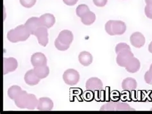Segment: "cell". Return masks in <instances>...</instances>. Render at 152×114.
I'll return each mask as SVG.
<instances>
[{"instance_id":"obj_1","label":"cell","mask_w":152,"mask_h":114,"mask_svg":"<svg viewBox=\"0 0 152 114\" xmlns=\"http://www.w3.org/2000/svg\"><path fill=\"white\" fill-rule=\"evenodd\" d=\"M39 99L34 94H28L25 90H23L19 96L14 100L15 104L19 108H26L32 110L37 108Z\"/></svg>"},{"instance_id":"obj_2","label":"cell","mask_w":152,"mask_h":114,"mask_svg":"<svg viewBox=\"0 0 152 114\" xmlns=\"http://www.w3.org/2000/svg\"><path fill=\"white\" fill-rule=\"evenodd\" d=\"M31 34L25 25H19L16 28L10 30L7 33V38L10 42L16 43L25 41L29 38Z\"/></svg>"},{"instance_id":"obj_3","label":"cell","mask_w":152,"mask_h":114,"mask_svg":"<svg viewBox=\"0 0 152 114\" xmlns=\"http://www.w3.org/2000/svg\"><path fill=\"white\" fill-rule=\"evenodd\" d=\"M73 41V34L71 31L64 30L60 32L55 41L56 48L60 51H66L69 49Z\"/></svg>"},{"instance_id":"obj_4","label":"cell","mask_w":152,"mask_h":114,"mask_svg":"<svg viewBox=\"0 0 152 114\" xmlns=\"http://www.w3.org/2000/svg\"><path fill=\"white\" fill-rule=\"evenodd\" d=\"M105 29L106 32L112 36L121 35L126 31V26L125 23L121 21L110 20L105 24Z\"/></svg>"},{"instance_id":"obj_5","label":"cell","mask_w":152,"mask_h":114,"mask_svg":"<svg viewBox=\"0 0 152 114\" xmlns=\"http://www.w3.org/2000/svg\"><path fill=\"white\" fill-rule=\"evenodd\" d=\"M99 110L101 111H135V109L125 103H108L103 105Z\"/></svg>"},{"instance_id":"obj_6","label":"cell","mask_w":152,"mask_h":114,"mask_svg":"<svg viewBox=\"0 0 152 114\" xmlns=\"http://www.w3.org/2000/svg\"><path fill=\"white\" fill-rule=\"evenodd\" d=\"M63 80L67 85L71 86L75 85L80 80V74L75 69H69L64 73Z\"/></svg>"},{"instance_id":"obj_7","label":"cell","mask_w":152,"mask_h":114,"mask_svg":"<svg viewBox=\"0 0 152 114\" xmlns=\"http://www.w3.org/2000/svg\"><path fill=\"white\" fill-rule=\"evenodd\" d=\"M133 57H134V54L132 53L131 50L124 51V52L118 54L116 62L120 67L125 68Z\"/></svg>"},{"instance_id":"obj_8","label":"cell","mask_w":152,"mask_h":114,"mask_svg":"<svg viewBox=\"0 0 152 114\" xmlns=\"http://www.w3.org/2000/svg\"><path fill=\"white\" fill-rule=\"evenodd\" d=\"M47 29L48 28H45V27L41 26L36 30V31L34 33V35L37 38L39 44H41L44 47L47 46L49 41L48 32Z\"/></svg>"},{"instance_id":"obj_9","label":"cell","mask_w":152,"mask_h":114,"mask_svg":"<svg viewBox=\"0 0 152 114\" xmlns=\"http://www.w3.org/2000/svg\"><path fill=\"white\" fill-rule=\"evenodd\" d=\"M18 66V61L15 58H3V74H7V73L13 72L17 69Z\"/></svg>"},{"instance_id":"obj_10","label":"cell","mask_w":152,"mask_h":114,"mask_svg":"<svg viewBox=\"0 0 152 114\" xmlns=\"http://www.w3.org/2000/svg\"><path fill=\"white\" fill-rule=\"evenodd\" d=\"M25 25L31 35H34L36 30L42 26L40 18L37 17H32L28 19Z\"/></svg>"},{"instance_id":"obj_11","label":"cell","mask_w":152,"mask_h":114,"mask_svg":"<svg viewBox=\"0 0 152 114\" xmlns=\"http://www.w3.org/2000/svg\"><path fill=\"white\" fill-rule=\"evenodd\" d=\"M130 41L132 45L137 48H142L145 44V37L141 32H135L132 34Z\"/></svg>"},{"instance_id":"obj_12","label":"cell","mask_w":152,"mask_h":114,"mask_svg":"<svg viewBox=\"0 0 152 114\" xmlns=\"http://www.w3.org/2000/svg\"><path fill=\"white\" fill-rule=\"evenodd\" d=\"M53 108V103L48 97H41L38 101L37 108L40 111H50Z\"/></svg>"},{"instance_id":"obj_13","label":"cell","mask_w":152,"mask_h":114,"mask_svg":"<svg viewBox=\"0 0 152 114\" xmlns=\"http://www.w3.org/2000/svg\"><path fill=\"white\" fill-rule=\"evenodd\" d=\"M103 87V83L100 79L98 78H91L86 82V89L88 90L95 91L101 90Z\"/></svg>"},{"instance_id":"obj_14","label":"cell","mask_w":152,"mask_h":114,"mask_svg":"<svg viewBox=\"0 0 152 114\" xmlns=\"http://www.w3.org/2000/svg\"><path fill=\"white\" fill-rule=\"evenodd\" d=\"M31 63L34 68L45 65L47 64V58L42 53H35L31 57Z\"/></svg>"},{"instance_id":"obj_15","label":"cell","mask_w":152,"mask_h":114,"mask_svg":"<svg viewBox=\"0 0 152 114\" xmlns=\"http://www.w3.org/2000/svg\"><path fill=\"white\" fill-rule=\"evenodd\" d=\"M40 18L41 25L46 28H50L55 23V17L53 14L46 13L42 15Z\"/></svg>"},{"instance_id":"obj_16","label":"cell","mask_w":152,"mask_h":114,"mask_svg":"<svg viewBox=\"0 0 152 114\" xmlns=\"http://www.w3.org/2000/svg\"><path fill=\"white\" fill-rule=\"evenodd\" d=\"M41 79L36 75L34 71V69L29 70L27 71L25 75V81L26 84L30 86H34L37 85Z\"/></svg>"},{"instance_id":"obj_17","label":"cell","mask_w":152,"mask_h":114,"mask_svg":"<svg viewBox=\"0 0 152 114\" xmlns=\"http://www.w3.org/2000/svg\"><path fill=\"white\" fill-rule=\"evenodd\" d=\"M93 58L92 54L88 52H82L79 54L78 60L83 66H89L93 62Z\"/></svg>"},{"instance_id":"obj_18","label":"cell","mask_w":152,"mask_h":114,"mask_svg":"<svg viewBox=\"0 0 152 114\" xmlns=\"http://www.w3.org/2000/svg\"><path fill=\"white\" fill-rule=\"evenodd\" d=\"M141 68V63L137 58L133 57L125 67V69L130 73H137Z\"/></svg>"},{"instance_id":"obj_19","label":"cell","mask_w":152,"mask_h":114,"mask_svg":"<svg viewBox=\"0 0 152 114\" xmlns=\"http://www.w3.org/2000/svg\"><path fill=\"white\" fill-rule=\"evenodd\" d=\"M33 69L36 75L41 80L46 78L50 74V69L47 65L35 67Z\"/></svg>"},{"instance_id":"obj_20","label":"cell","mask_w":152,"mask_h":114,"mask_svg":"<svg viewBox=\"0 0 152 114\" xmlns=\"http://www.w3.org/2000/svg\"><path fill=\"white\" fill-rule=\"evenodd\" d=\"M137 86V81L132 78H126L122 82V88L124 90H134Z\"/></svg>"},{"instance_id":"obj_21","label":"cell","mask_w":152,"mask_h":114,"mask_svg":"<svg viewBox=\"0 0 152 114\" xmlns=\"http://www.w3.org/2000/svg\"><path fill=\"white\" fill-rule=\"evenodd\" d=\"M22 91L23 90L19 86H12L8 90V96H9L11 99L14 101L19 96V94L22 92Z\"/></svg>"},{"instance_id":"obj_22","label":"cell","mask_w":152,"mask_h":114,"mask_svg":"<svg viewBox=\"0 0 152 114\" xmlns=\"http://www.w3.org/2000/svg\"><path fill=\"white\" fill-rule=\"evenodd\" d=\"M81 21L83 24L85 25H91L96 21V15L93 12H88L83 15L81 18Z\"/></svg>"},{"instance_id":"obj_23","label":"cell","mask_w":152,"mask_h":114,"mask_svg":"<svg viewBox=\"0 0 152 114\" xmlns=\"http://www.w3.org/2000/svg\"><path fill=\"white\" fill-rule=\"evenodd\" d=\"M89 8L87 5H84V4H82L77 7V10H76V13L79 17L82 18L83 15H86L88 12H89Z\"/></svg>"},{"instance_id":"obj_24","label":"cell","mask_w":152,"mask_h":114,"mask_svg":"<svg viewBox=\"0 0 152 114\" xmlns=\"http://www.w3.org/2000/svg\"><path fill=\"white\" fill-rule=\"evenodd\" d=\"M126 50H131L130 47L127 44H126V43H119V44L115 46V51L117 54Z\"/></svg>"},{"instance_id":"obj_25","label":"cell","mask_w":152,"mask_h":114,"mask_svg":"<svg viewBox=\"0 0 152 114\" xmlns=\"http://www.w3.org/2000/svg\"><path fill=\"white\" fill-rule=\"evenodd\" d=\"M98 94H99V96L98 97L99 98V99L103 101H109V92H108L107 90H102V91H100V90H98Z\"/></svg>"},{"instance_id":"obj_26","label":"cell","mask_w":152,"mask_h":114,"mask_svg":"<svg viewBox=\"0 0 152 114\" xmlns=\"http://www.w3.org/2000/svg\"><path fill=\"white\" fill-rule=\"evenodd\" d=\"M21 5L25 8L32 7L36 3V0H19Z\"/></svg>"},{"instance_id":"obj_27","label":"cell","mask_w":152,"mask_h":114,"mask_svg":"<svg viewBox=\"0 0 152 114\" xmlns=\"http://www.w3.org/2000/svg\"><path fill=\"white\" fill-rule=\"evenodd\" d=\"M145 12L147 17L152 19V4L146 5L145 9Z\"/></svg>"},{"instance_id":"obj_28","label":"cell","mask_w":152,"mask_h":114,"mask_svg":"<svg viewBox=\"0 0 152 114\" xmlns=\"http://www.w3.org/2000/svg\"><path fill=\"white\" fill-rule=\"evenodd\" d=\"M145 80L146 84L149 85H152V71L148 70L145 74Z\"/></svg>"},{"instance_id":"obj_29","label":"cell","mask_w":152,"mask_h":114,"mask_svg":"<svg viewBox=\"0 0 152 114\" xmlns=\"http://www.w3.org/2000/svg\"><path fill=\"white\" fill-rule=\"evenodd\" d=\"M93 3L96 6L99 7H102L106 5L108 0H93Z\"/></svg>"},{"instance_id":"obj_30","label":"cell","mask_w":152,"mask_h":114,"mask_svg":"<svg viewBox=\"0 0 152 114\" xmlns=\"http://www.w3.org/2000/svg\"><path fill=\"white\" fill-rule=\"evenodd\" d=\"M78 0H63L64 3L66 4L67 5L69 6H73L76 3L78 2Z\"/></svg>"},{"instance_id":"obj_31","label":"cell","mask_w":152,"mask_h":114,"mask_svg":"<svg viewBox=\"0 0 152 114\" xmlns=\"http://www.w3.org/2000/svg\"><path fill=\"white\" fill-rule=\"evenodd\" d=\"M148 51L150 52V53H152V42H151L150 44H149V46H148Z\"/></svg>"},{"instance_id":"obj_32","label":"cell","mask_w":152,"mask_h":114,"mask_svg":"<svg viewBox=\"0 0 152 114\" xmlns=\"http://www.w3.org/2000/svg\"><path fill=\"white\" fill-rule=\"evenodd\" d=\"M145 2L146 5H150V4H152V0H145Z\"/></svg>"},{"instance_id":"obj_33","label":"cell","mask_w":152,"mask_h":114,"mask_svg":"<svg viewBox=\"0 0 152 114\" xmlns=\"http://www.w3.org/2000/svg\"><path fill=\"white\" fill-rule=\"evenodd\" d=\"M150 70H151V71H152V64H151V65H150V69H149Z\"/></svg>"}]
</instances>
